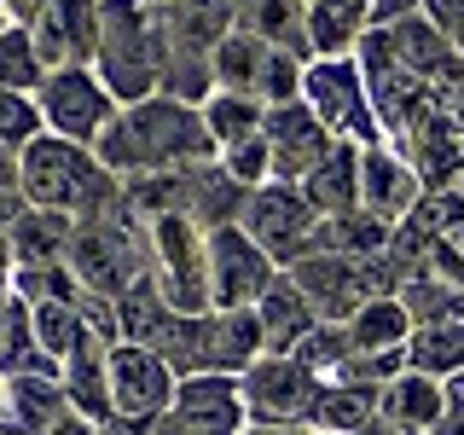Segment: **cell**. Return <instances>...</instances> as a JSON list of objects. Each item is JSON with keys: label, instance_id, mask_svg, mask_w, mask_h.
Wrapping results in <instances>:
<instances>
[{"label": "cell", "instance_id": "48", "mask_svg": "<svg viewBox=\"0 0 464 435\" xmlns=\"http://www.w3.org/2000/svg\"><path fill=\"white\" fill-rule=\"evenodd\" d=\"M145 6H151V12H163V6H174V0H145Z\"/></svg>", "mask_w": 464, "mask_h": 435}, {"label": "cell", "instance_id": "41", "mask_svg": "<svg viewBox=\"0 0 464 435\" xmlns=\"http://www.w3.org/2000/svg\"><path fill=\"white\" fill-rule=\"evenodd\" d=\"M6 192H24V169H18V151L0 145V198H6Z\"/></svg>", "mask_w": 464, "mask_h": 435}, {"label": "cell", "instance_id": "5", "mask_svg": "<svg viewBox=\"0 0 464 435\" xmlns=\"http://www.w3.org/2000/svg\"><path fill=\"white\" fill-rule=\"evenodd\" d=\"M308 64H314V58L279 53V47H267V41L244 35V29H232L221 47L209 53L215 87H227V93H250V99H261L267 111L296 105V99H302V76H308Z\"/></svg>", "mask_w": 464, "mask_h": 435}, {"label": "cell", "instance_id": "32", "mask_svg": "<svg viewBox=\"0 0 464 435\" xmlns=\"http://www.w3.org/2000/svg\"><path fill=\"white\" fill-rule=\"evenodd\" d=\"M348 337H354V348H406V337H412V314L401 308V296H377V302H366V308L348 319Z\"/></svg>", "mask_w": 464, "mask_h": 435}, {"label": "cell", "instance_id": "20", "mask_svg": "<svg viewBox=\"0 0 464 435\" xmlns=\"http://www.w3.org/2000/svg\"><path fill=\"white\" fill-rule=\"evenodd\" d=\"M441 412H447V383H441V377L412 372V366H406L395 383L377 389V418H389V424L406 430V435L435 430V424H441Z\"/></svg>", "mask_w": 464, "mask_h": 435}, {"label": "cell", "instance_id": "8", "mask_svg": "<svg viewBox=\"0 0 464 435\" xmlns=\"http://www.w3.org/2000/svg\"><path fill=\"white\" fill-rule=\"evenodd\" d=\"M238 227L267 250L279 267H296L302 256H319V215L314 203L302 198V186H285V180H267L256 186L250 203H244Z\"/></svg>", "mask_w": 464, "mask_h": 435}, {"label": "cell", "instance_id": "28", "mask_svg": "<svg viewBox=\"0 0 464 435\" xmlns=\"http://www.w3.org/2000/svg\"><path fill=\"white\" fill-rule=\"evenodd\" d=\"M203 122H209V134L215 145H244V140H256V134H267V105L250 93H227V87H215L209 93V105H203Z\"/></svg>", "mask_w": 464, "mask_h": 435}, {"label": "cell", "instance_id": "43", "mask_svg": "<svg viewBox=\"0 0 464 435\" xmlns=\"http://www.w3.org/2000/svg\"><path fill=\"white\" fill-rule=\"evenodd\" d=\"M0 6H6L12 24H35L41 12H47V0H0Z\"/></svg>", "mask_w": 464, "mask_h": 435}, {"label": "cell", "instance_id": "40", "mask_svg": "<svg viewBox=\"0 0 464 435\" xmlns=\"http://www.w3.org/2000/svg\"><path fill=\"white\" fill-rule=\"evenodd\" d=\"M435 99H441V116L464 134V76H453L447 87H435Z\"/></svg>", "mask_w": 464, "mask_h": 435}, {"label": "cell", "instance_id": "44", "mask_svg": "<svg viewBox=\"0 0 464 435\" xmlns=\"http://www.w3.org/2000/svg\"><path fill=\"white\" fill-rule=\"evenodd\" d=\"M12 273H18V256H12V238L0 232V296H12Z\"/></svg>", "mask_w": 464, "mask_h": 435}, {"label": "cell", "instance_id": "35", "mask_svg": "<svg viewBox=\"0 0 464 435\" xmlns=\"http://www.w3.org/2000/svg\"><path fill=\"white\" fill-rule=\"evenodd\" d=\"M348 354H354V337H348V325H331V319H319L308 337H302V348H296V360L314 366L319 377H337Z\"/></svg>", "mask_w": 464, "mask_h": 435}, {"label": "cell", "instance_id": "19", "mask_svg": "<svg viewBox=\"0 0 464 435\" xmlns=\"http://www.w3.org/2000/svg\"><path fill=\"white\" fill-rule=\"evenodd\" d=\"M256 319H261V343H267V354H296L302 337L319 325V308L308 296H302V285L279 273V279L267 285V296L256 302Z\"/></svg>", "mask_w": 464, "mask_h": 435}, {"label": "cell", "instance_id": "21", "mask_svg": "<svg viewBox=\"0 0 464 435\" xmlns=\"http://www.w3.org/2000/svg\"><path fill=\"white\" fill-rule=\"evenodd\" d=\"M244 203H250V186L232 180V174L221 169V157H215V163L186 169V215H192L203 232H215V227H238Z\"/></svg>", "mask_w": 464, "mask_h": 435}, {"label": "cell", "instance_id": "52", "mask_svg": "<svg viewBox=\"0 0 464 435\" xmlns=\"http://www.w3.org/2000/svg\"><path fill=\"white\" fill-rule=\"evenodd\" d=\"M424 435H430V430H424Z\"/></svg>", "mask_w": 464, "mask_h": 435}, {"label": "cell", "instance_id": "47", "mask_svg": "<svg viewBox=\"0 0 464 435\" xmlns=\"http://www.w3.org/2000/svg\"><path fill=\"white\" fill-rule=\"evenodd\" d=\"M447 244H453V250L464 256V227H459V232H453V238H447Z\"/></svg>", "mask_w": 464, "mask_h": 435}, {"label": "cell", "instance_id": "38", "mask_svg": "<svg viewBox=\"0 0 464 435\" xmlns=\"http://www.w3.org/2000/svg\"><path fill=\"white\" fill-rule=\"evenodd\" d=\"M430 435H464V372L447 377V412H441V424Z\"/></svg>", "mask_w": 464, "mask_h": 435}, {"label": "cell", "instance_id": "26", "mask_svg": "<svg viewBox=\"0 0 464 435\" xmlns=\"http://www.w3.org/2000/svg\"><path fill=\"white\" fill-rule=\"evenodd\" d=\"M372 418H377V389L325 377V389H319V401L308 412V430H319V435H354V430H366Z\"/></svg>", "mask_w": 464, "mask_h": 435}, {"label": "cell", "instance_id": "51", "mask_svg": "<svg viewBox=\"0 0 464 435\" xmlns=\"http://www.w3.org/2000/svg\"><path fill=\"white\" fill-rule=\"evenodd\" d=\"M302 6H314V0H302Z\"/></svg>", "mask_w": 464, "mask_h": 435}, {"label": "cell", "instance_id": "12", "mask_svg": "<svg viewBox=\"0 0 464 435\" xmlns=\"http://www.w3.org/2000/svg\"><path fill=\"white\" fill-rule=\"evenodd\" d=\"M174 389H180V372H174L157 348H145V343H111V406H116V418L151 430L157 418L169 412Z\"/></svg>", "mask_w": 464, "mask_h": 435}, {"label": "cell", "instance_id": "27", "mask_svg": "<svg viewBox=\"0 0 464 435\" xmlns=\"http://www.w3.org/2000/svg\"><path fill=\"white\" fill-rule=\"evenodd\" d=\"M406 366L424 377H459L464 372V319H441V325H412L406 337Z\"/></svg>", "mask_w": 464, "mask_h": 435}, {"label": "cell", "instance_id": "6", "mask_svg": "<svg viewBox=\"0 0 464 435\" xmlns=\"http://www.w3.org/2000/svg\"><path fill=\"white\" fill-rule=\"evenodd\" d=\"M151 285L169 296L174 314H209V232L192 215L151 221Z\"/></svg>", "mask_w": 464, "mask_h": 435}, {"label": "cell", "instance_id": "45", "mask_svg": "<svg viewBox=\"0 0 464 435\" xmlns=\"http://www.w3.org/2000/svg\"><path fill=\"white\" fill-rule=\"evenodd\" d=\"M244 435H319V430H308V424H250Z\"/></svg>", "mask_w": 464, "mask_h": 435}, {"label": "cell", "instance_id": "30", "mask_svg": "<svg viewBox=\"0 0 464 435\" xmlns=\"http://www.w3.org/2000/svg\"><path fill=\"white\" fill-rule=\"evenodd\" d=\"M401 308L412 314V325H441V319H464V290L459 285H447L441 273H412V279H406L401 290Z\"/></svg>", "mask_w": 464, "mask_h": 435}, {"label": "cell", "instance_id": "14", "mask_svg": "<svg viewBox=\"0 0 464 435\" xmlns=\"http://www.w3.org/2000/svg\"><path fill=\"white\" fill-rule=\"evenodd\" d=\"M331 145H337V134H331L319 116L302 105H279L267 111V151H273V180L285 186H302L308 174L331 157Z\"/></svg>", "mask_w": 464, "mask_h": 435}, {"label": "cell", "instance_id": "9", "mask_svg": "<svg viewBox=\"0 0 464 435\" xmlns=\"http://www.w3.org/2000/svg\"><path fill=\"white\" fill-rule=\"evenodd\" d=\"M35 105H41V122H47V134L76 140V145H93V140L116 122V116H122L116 93L99 82V70H87V64L53 70V76L41 82Z\"/></svg>", "mask_w": 464, "mask_h": 435}, {"label": "cell", "instance_id": "16", "mask_svg": "<svg viewBox=\"0 0 464 435\" xmlns=\"http://www.w3.org/2000/svg\"><path fill=\"white\" fill-rule=\"evenodd\" d=\"M35 47L47 58V70H64V64H87L93 70V53H99V0H47L35 24Z\"/></svg>", "mask_w": 464, "mask_h": 435}, {"label": "cell", "instance_id": "31", "mask_svg": "<svg viewBox=\"0 0 464 435\" xmlns=\"http://www.w3.org/2000/svg\"><path fill=\"white\" fill-rule=\"evenodd\" d=\"M395 227L377 221L372 209H354V215H337V221H319V250H343V256H383Z\"/></svg>", "mask_w": 464, "mask_h": 435}, {"label": "cell", "instance_id": "39", "mask_svg": "<svg viewBox=\"0 0 464 435\" xmlns=\"http://www.w3.org/2000/svg\"><path fill=\"white\" fill-rule=\"evenodd\" d=\"M424 18L441 29L447 41H453L459 29H464V0H424Z\"/></svg>", "mask_w": 464, "mask_h": 435}, {"label": "cell", "instance_id": "11", "mask_svg": "<svg viewBox=\"0 0 464 435\" xmlns=\"http://www.w3.org/2000/svg\"><path fill=\"white\" fill-rule=\"evenodd\" d=\"M250 412H244V389L232 372H198L180 377L169 412L151 424V435H244Z\"/></svg>", "mask_w": 464, "mask_h": 435}, {"label": "cell", "instance_id": "7", "mask_svg": "<svg viewBox=\"0 0 464 435\" xmlns=\"http://www.w3.org/2000/svg\"><path fill=\"white\" fill-rule=\"evenodd\" d=\"M302 105L348 145H383L377 116H372L366 70H360L354 58H314L308 76H302Z\"/></svg>", "mask_w": 464, "mask_h": 435}, {"label": "cell", "instance_id": "2", "mask_svg": "<svg viewBox=\"0 0 464 435\" xmlns=\"http://www.w3.org/2000/svg\"><path fill=\"white\" fill-rule=\"evenodd\" d=\"M24 169V198L47 215H64V221H99L122 203V180L93 157V145L41 134L18 151Z\"/></svg>", "mask_w": 464, "mask_h": 435}, {"label": "cell", "instance_id": "13", "mask_svg": "<svg viewBox=\"0 0 464 435\" xmlns=\"http://www.w3.org/2000/svg\"><path fill=\"white\" fill-rule=\"evenodd\" d=\"M279 273L285 267L261 250L244 227H215L209 232V302L215 308H256Z\"/></svg>", "mask_w": 464, "mask_h": 435}, {"label": "cell", "instance_id": "15", "mask_svg": "<svg viewBox=\"0 0 464 435\" xmlns=\"http://www.w3.org/2000/svg\"><path fill=\"white\" fill-rule=\"evenodd\" d=\"M418 203H424L418 169L406 157H395L389 145H360V209H372L377 221L401 227Z\"/></svg>", "mask_w": 464, "mask_h": 435}, {"label": "cell", "instance_id": "34", "mask_svg": "<svg viewBox=\"0 0 464 435\" xmlns=\"http://www.w3.org/2000/svg\"><path fill=\"white\" fill-rule=\"evenodd\" d=\"M12 296H24V302H76L82 308L87 290L64 261H53V267H18L12 273Z\"/></svg>", "mask_w": 464, "mask_h": 435}, {"label": "cell", "instance_id": "17", "mask_svg": "<svg viewBox=\"0 0 464 435\" xmlns=\"http://www.w3.org/2000/svg\"><path fill=\"white\" fill-rule=\"evenodd\" d=\"M58 383H64V395H70V412H82V418H93V424H111L116 418V406H111V343L105 337H87L70 348V360L58 366Z\"/></svg>", "mask_w": 464, "mask_h": 435}, {"label": "cell", "instance_id": "23", "mask_svg": "<svg viewBox=\"0 0 464 435\" xmlns=\"http://www.w3.org/2000/svg\"><path fill=\"white\" fill-rule=\"evenodd\" d=\"M372 29V0H314L308 6V47L314 58H354Z\"/></svg>", "mask_w": 464, "mask_h": 435}, {"label": "cell", "instance_id": "10", "mask_svg": "<svg viewBox=\"0 0 464 435\" xmlns=\"http://www.w3.org/2000/svg\"><path fill=\"white\" fill-rule=\"evenodd\" d=\"M238 389H244L250 424H308L325 377L314 366H302L296 354H261L256 366L238 372Z\"/></svg>", "mask_w": 464, "mask_h": 435}, {"label": "cell", "instance_id": "33", "mask_svg": "<svg viewBox=\"0 0 464 435\" xmlns=\"http://www.w3.org/2000/svg\"><path fill=\"white\" fill-rule=\"evenodd\" d=\"M29 319H35V343L47 348L58 366H64L70 348L87 337V319H82L76 302H29Z\"/></svg>", "mask_w": 464, "mask_h": 435}, {"label": "cell", "instance_id": "49", "mask_svg": "<svg viewBox=\"0 0 464 435\" xmlns=\"http://www.w3.org/2000/svg\"><path fill=\"white\" fill-rule=\"evenodd\" d=\"M0 331H6V296H0Z\"/></svg>", "mask_w": 464, "mask_h": 435}, {"label": "cell", "instance_id": "22", "mask_svg": "<svg viewBox=\"0 0 464 435\" xmlns=\"http://www.w3.org/2000/svg\"><path fill=\"white\" fill-rule=\"evenodd\" d=\"M302 198L314 203L319 221L354 215L360 209V145H348V140L331 145V157L308 174V180H302Z\"/></svg>", "mask_w": 464, "mask_h": 435}, {"label": "cell", "instance_id": "36", "mask_svg": "<svg viewBox=\"0 0 464 435\" xmlns=\"http://www.w3.org/2000/svg\"><path fill=\"white\" fill-rule=\"evenodd\" d=\"M47 134V122H41V105L29 93H6L0 87V145H12V151H24L29 140Z\"/></svg>", "mask_w": 464, "mask_h": 435}, {"label": "cell", "instance_id": "50", "mask_svg": "<svg viewBox=\"0 0 464 435\" xmlns=\"http://www.w3.org/2000/svg\"><path fill=\"white\" fill-rule=\"evenodd\" d=\"M6 24H12V18H6V6H0V29H6Z\"/></svg>", "mask_w": 464, "mask_h": 435}, {"label": "cell", "instance_id": "25", "mask_svg": "<svg viewBox=\"0 0 464 435\" xmlns=\"http://www.w3.org/2000/svg\"><path fill=\"white\" fill-rule=\"evenodd\" d=\"M6 238H12V256H18V267H53V261L70 256L76 221H64V215H47V209H35V203H29Z\"/></svg>", "mask_w": 464, "mask_h": 435}, {"label": "cell", "instance_id": "46", "mask_svg": "<svg viewBox=\"0 0 464 435\" xmlns=\"http://www.w3.org/2000/svg\"><path fill=\"white\" fill-rule=\"evenodd\" d=\"M354 435H406V430H395L389 418H372V424H366V430H354Z\"/></svg>", "mask_w": 464, "mask_h": 435}, {"label": "cell", "instance_id": "4", "mask_svg": "<svg viewBox=\"0 0 464 435\" xmlns=\"http://www.w3.org/2000/svg\"><path fill=\"white\" fill-rule=\"evenodd\" d=\"M157 354L180 377H198V372H232L238 377L244 366H256L267 354V343H261L256 308H209V314H174V325L163 331Z\"/></svg>", "mask_w": 464, "mask_h": 435}, {"label": "cell", "instance_id": "42", "mask_svg": "<svg viewBox=\"0 0 464 435\" xmlns=\"http://www.w3.org/2000/svg\"><path fill=\"white\" fill-rule=\"evenodd\" d=\"M47 435H111V430H105V424H93V418H82V412H64Z\"/></svg>", "mask_w": 464, "mask_h": 435}, {"label": "cell", "instance_id": "24", "mask_svg": "<svg viewBox=\"0 0 464 435\" xmlns=\"http://www.w3.org/2000/svg\"><path fill=\"white\" fill-rule=\"evenodd\" d=\"M238 29L279 53H296V58H314L308 47V6L302 0H238Z\"/></svg>", "mask_w": 464, "mask_h": 435}, {"label": "cell", "instance_id": "1", "mask_svg": "<svg viewBox=\"0 0 464 435\" xmlns=\"http://www.w3.org/2000/svg\"><path fill=\"white\" fill-rule=\"evenodd\" d=\"M93 157L116 180H134V174H174V169L215 163L221 145L203 122V105H180L169 93H151L140 105H122V116L93 140Z\"/></svg>", "mask_w": 464, "mask_h": 435}, {"label": "cell", "instance_id": "37", "mask_svg": "<svg viewBox=\"0 0 464 435\" xmlns=\"http://www.w3.org/2000/svg\"><path fill=\"white\" fill-rule=\"evenodd\" d=\"M221 169L232 174L238 186H267L273 180V151H267V134H256V140H244V145H227L221 151Z\"/></svg>", "mask_w": 464, "mask_h": 435}, {"label": "cell", "instance_id": "3", "mask_svg": "<svg viewBox=\"0 0 464 435\" xmlns=\"http://www.w3.org/2000/svg\"><path fill=\"white\" fill-rule=\"evenodd\" d=\"M163 18H157L145 0H99V53L93 70L99 82L116 93V105H140L157 93L163 76Z\"/></svg>", "mask_w": 464, "mask_h": 435}, {"label": "cell", "instance_id": "29", "mask_svg": "<svg viewBox=\"0 0 464 435\" xmlns=\"http://www.w3.org/2000/svg\"><path fill=\"white\" fill-rule=\"evenodd\" d=\"M47 76H53V70H47V58H41V47H35V29H29V24H6V29H0V87L35 99Z\"/></svg>", "mask_w": 464, "mask_h": 435}, {"label": "cell", "instance_id": "18", "mask_svg": "<svg viewBox=\"0 0 464 435\" xmlns=\"http://www.w3.org/2000/svg\"><path fill=\"white\" fill-rule=\"evenodd\" d=\"M157 18H163L169 47L209 58L232 29H238V0H174V6L157 12Z\"/></svg>", "mask_w": 464, "mask_h": 435}]
</instances>
